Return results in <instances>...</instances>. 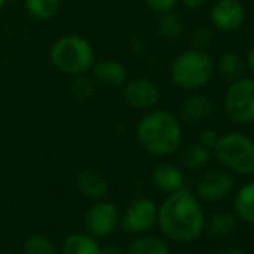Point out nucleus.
<instances>
[{"instance_id": "f257e3e1", "label": "nucleus", "mask_w": 254, "mask_h": 254, "mask_svg": "<svg viewBox=\"0 0 254 254\" xmlns=\"http://www.w3.org/2000/svg\"><path fill=\"white\" fill-rule=\"evenodd\" d=\"M160 230L178 242L197 239L205 229V215L197 199L187 190L180 189L165 199L157 209Z\"/></svg>"}, {"instance_id": "f03ea898", "label": "nucleus", "mask_w": 254, "mask_h": 254, "mask_svg": "<svg viewBox=\"0 0 254 254\" xmlns=\"http://www.w3.org/2000/svg\"><path fill=\"white\" fill-rule=\"evenodd\" d=\"M141 147L156 156L166 157L178 151L183 142L180 120L169 111H151L141 118L136 127Z\"/></svg>"}, {"instance_id": "7ed1b4c3", "label": "nucleus", "mask_w": 254, "mask_h": 254, "mask_svg": "<svg viewBox=\"0 0 254 254\" xmlns=\"http://www.w3.org/2000/svg\"><path fill=\"white\" fill-rule=\"evenodd\" d=\"M215 70V62L205 50H187L178 54L171 64L172 82L187 91L200 90L208 85Z\"/></svg>"}, {"instance_id": "20e7f679", "label": "nucleus", "mask_w": 254, "mask_h": 254, "mask_svg": "<svg viewBox=\"0 0 254 254\" xmlns=\"http://www.w3.org/2000/svg\"><path fill=\"white\" fill-rule=\"evenodd\" d=\"M50 60L60 72L76 76L88 73L96 62L91 44L79 35L60 36L50 50Z\"/></svg>"}, {"instance_id": "39448f33", "label": "nucleus", "mask_w": 254, "mask_h": 254, "mask_svg": "<svg viewBox=\"0 0 254 254\" xmlns=\"http://www.w3.org/2000/svg\"><path fill=\"white\" fill-rule=\"evenodd\" d=\"M212 153L217 162L227 169L241 175L254 174V142L248 136L229 132L220 136Z\"/></svg>"}, {"instance_id": "423d86ee", "label": "nucleus", "mask_w": 254, "mask_h": 254, "mask_svg": "<svg viewBox=\"0 0 254 254\" xmlns=\"http://www.w3.org/2000/svg\"><path fill=\"white\" fill-rule=\"evenodd\" d=\"M224 111L230 121L250 124L254 121V79L239 78L224 94Z\"/></svg>"}, {"instance_id": "0eeeda50", "label": "nucleus", "mask_w": 254, "mask_h": 254, "mask_svg": "<svg viewBox=\"0 0 254 254\" xmlns=\"http://www.w3.org/2000/svg\"><path fill=\"white\" fill-rule=\"evenodd\" d=\"M157 209L153 200L145 197L136 199L120 215V224L129 233H145L157 223Z\"/></svg>"}, {"instance_id": "6e6552de", "label": "nucleus", "mask_w": 254, "mask_h": 254, "mask_svg": "<svg viewBox=\"0 0 254 254\" xmlns=\"http://www.w3.org/2000/svg\"><path fill=\"white\" fill-rule=\"evenodd\" d=\"M120 211L112 202L97 200L84 217L87 232L94 238H106L120 224Z\"/></svg>"}, {"instance_id": "1a4fd4ad", "label": "nucleus", "mask_w": 254, "mask_h": 254, "mask_svg": "<svg viewBox=\"0 0 254 254\" xmlns=\"http://www.w3.org/2000/svg\"><path fill=\"white\" fill-rule=\"evenodd\" d=\"M123 87V97L126 103L136 109H150L160 99L159 87L147 78H135L126 81Z\"/></svg>"}, {"instance_id": "9d476101", "label": "nucleus", "mask_w": 254, "mask_h": 254, "mask_svg": "<svg viewBox=\"0 0 254 254\" xmlns=\"http://www.w3.org/2000/svg\"><path fill=\"white\" fill-rule=\"evenodd\" d=\"M245 17V8L239 0H217L211 9L212 24L226 33L239 30Z\"/></svg>"}, {"instance_id": "9b49d317", "label": "nucleus", "mask_w": 254, "mask_h": 254, "mask_svg": "<svg viewBox=\"0 0 254 254\" xmlns=\"http://www.w3.org/2000/svg\"><path fill=\"white\" fill-rule=\"evenodd\" d=\"M233 189V177L223 171H212L197 181V194L205 202H217L226 197Z\"/></svg>"}, {"instance_id": "f8f14e48", "label": "nucleus", "mask_w": 254, "mask_h": 254, "mask_svg": "<svg viewBox=\"0 0 254 254\" xmlns=\"http://www.w3.org/2000/svg\"><path fill=\"white\" fill-rule=\"evenodd\" d=\"M90 72L96 85L105 88H118L123 87L127 81V70L124 64L115 59H105L100 62H94Z\"/></svg>"}, {"instance_id": "ddd939ff", "label": "nucleus", "mask_w": 254, "mask_h": 254, "mask_svg": "<svg viewBox=\"0 0 254 254\" xmlns=\"http://www.w3.org/2000/svg\"><path fill=\"white\" fill-rule=\"evenodd\" d=\"M214 112V102L209 96L196 93L189 96L180 109V118L187 124H199L208 120Z\"/></svg>"}, {"instance_id": "4468645a", "label": "nucleus", "mask_w": 254, "mask_h": 254, "mask_svg": "<svg viewBox=\"0 0 254 254\" xmlns=\"http://www.w3.org/2000/svg\"><path fill=\"white\" fill-rule=\"evenodd\" d=\"M151 183L160 191L174 193L184 187V175L177 166L171 163H160L151 171Z\"/></svg>"}, {"instance_id": "2eb2a0df", "label": "nucleus", "mask_w": 254, "mask_h": 254, "mask_svg": "<svg viewBox=\"0 0 254 254\" xmlns=\"http://www.w3.org/2000/svg\"><path fill=\"white\" fill-rule=\"evenodd\" d=\"M76 186L82 196L93 200H100L108 194V181L96 169L81 171L76 178Z\"/></svg>"}, {"instance_id": "dca6fc26", "label": "nucleus", "mask_w": 254, "mask_h": 254, "mask_svg": "<svg viewBox=\"0 0 254 254\" xmlns=\"http://www.w3.org/2000/svg\"><path fill=\"white\" fill-rule=\"evenodd\" d=\"M62 250L63 254H99L100 245L90 233H72L64 239Z\"/></svg>"}, {"instance_id": "f3484780", "label": "nucleus", "mask_w": 254, "mask_h": 254, "mask_svg": "<svg viewBox=\"0 0 254 254\" xmlns=\"http://www.w3.org/2000/svg\"><path fill=\"white\" fill-rule=\"evenodd\" d=\"M211 160V151L209 148L197 144H189L186 148H183L180 154V163L187 171H199L205 168Z\"/></svg>"}, {"instance_id": "a211bd4d", "label": "nucleus", "mask_w": 254, "mask_h": 254, "mask_svg": "<svg viewBox=\"0 0 254 254\" xmlns=\"http://www.w3.org/2000/svg\"><path fill=\"white\" fill-rule=\"evenodd\" d=\"M215 67L223 78H226L229 81H236V79L242 78V75H244L245 60L238 53L226 51L218 57Z\"/></svg>"}, {"instance_id": "6ab92c4d", "label": "nucleus", "mask_w": 254, "mask_h": 254, "mask_svg": "<svg viewBox=\"0 0 254 254\" xmlns=\"http://www.w3.org/2000/svg\"><path fill=\"white\" fill-rule=\"evenodd\" d=\"M126 254H169V247L159 236L144 235L129 244Z\"/></svg>"}, {"instance_id": "aec40b11", "label": "nucleus", "mask_w": 254, "mask_h": 254, "mask_svg": "<svg viewBox=\"0 0 254 254\" xmlns=\"http://www.w3.org/2000/svg\"><path fill=\"white\" fill-rule=\"evenodd\" d=\"M235 211L244 221L254 224V181L247 183L236 193Z\"/></svg>"}, {"instance_id": "412c9836", "label": "nucleus", "mask_w": 254, "mask_h": 254, "mask_svg": "<svg viewBox=\"0 0 254 254\" xmlns=\"http://www.w3.org/2000/svg\"><path fill=\"white\" fill-rule=\"evenodd\" d=\"M24 5L27 12L35 20L45 21L57 14L60 8V0H24Z\"/></svg>"}, {"instance_id": "4be33fe9", "label": "nucleus", "mask_w": 254, "mask_h": 254, "mask_svg": "<svg viewBox=\"0 0 254 254\" xmlns=\"http://www.w3.org/2000/svg\"><path fill=\"white\" fill-rule=\"evenodd\" d=\"M159 35L165 39V41H177L181 35H183V21L181 18L171 12L162 14L160 21H159Z\"/></svg>"}, {"instance_id": "5701e85b", "label": "nucleus", "mask_w": 254, "mask_h": 254, "mask_svg": "<svg viewBox=\"0 0 254 254\" xmlns=\"http://www.w3.org/2000/svg\"><path fill=\"white\" fill-rule=\"evenodd\" d=\"M233 229H235V217L229 212H223V214H217L212 217V220L209 221L206 227V232L211 238L221 239L230 235Z\"/></svg>"}, {"instance_id": "b1692460", "label": "nucleus", "mask_w": 254, "mask_h": 254, "mask_svg": "<svg viewBox=\"0 0 254 254\" xmlns=\"http://www.w3.org/2000/svg\"><path fill=\"white\" fill-rule=\"evenodd\" d=\"M94 90H96V82L87 73L73 76V81L70 84V91L76 100L79 102L90 100L94 94Z\"/></svg>"}, {"instance_id": "393cba45", "label": "nucleus", "mask_w": 254, "mask_h": 254, "mask_svg": "<svg viewBox=\"0 0 254 254\" xmlns=\"http://www.w3.org/2000/svg\"><path fill=\"white\" fill-rule=\"evenodd\" d=\"M23 254H57V250L47 236L44 235H32L26 239L23 247Z\"/></svg>"}, {"instance_id": "a878e982", "label": "nucleus", "mask_w": 254, "mask_h": 254, "mask_svg": "<svg viewBox=\"0 0 254 254\" xmlns=\"http://www.w3.org/2000/svg\"><path fill=\"white\" fill-rule=\"evenodd\" d=\"M191 42L197 50H206L212 44V32L208 27H197L191 33Z\"/></svg>"}, {"instance_id": "bb28decb", "label": "nucleus", "mask_w": 254, "mask_h": 254, "mask_svg": "<svg viewBox=\"0 0 254 254\" xmlns=\"http://www.w3.org/2000/svg\"><path fill=\"white\" fill-rule=\"evenodd\" d=\"M144 3L156 14H166V12H171L177 3L178 0H144Z\"/></svg>"}, {"instance_id": "cd10ccee", "label": "nucleus", "mask_w": 254, "mask_h": 254, "mask_svg": "<svg viewBox=\"0 0 254 254\" xmlns=\"http://www.w3.org/2000/svg\"><path fill=\"white\" fill-rule=\"evenodd\" d=\"M218 139H220L218 133L215 130H212V129H205L199 135V144L206 147V148H209V150H212L215 147Z\"/></svg>"}, {"instance_id": "c85d7f7f", "label": "nucleus", "mask_w": 254, "mask_h": 254, "mask_svg": "<svg viewBox=\"0 0 254 254\" xmlns=\"http://www.w3.org/2000/svg\"><path fill=\"white\" fill-rule=\"evenodd\" d=\"M181 3L187 9H199L208 3V0H181Z\"/></svg>"}, {"instance_id": "c756f323", "label": "nucleus", "mask_w": 254, "mask_h": 254, "mask_svg": "<svg viewBox=\"0 0 254 254\" xmlns=\"http://www.w3.org/2000/svg\"><path fill=\"white\" fill-rule=\"evenodd\" d=\"M99 254H123V251L117 247V245H105L100 247V253Z\"/></svg>"}, {"instance_id": "7c9ffc66", "label": "nucleus", "mask_w": 254, "mask_h": 254, "mask_svg": "<svg viewBox=\"0 0 254 254\" xmlns=\"http://www.w3.org/2000/svg\"><path fill=\"white\" fill-rule=\"evenodd\" d=\"M245 66L251 70V73L254 75V44L251 45V48L248 50V54H247V63Z\"/></svg>"}, {"instance_id": "2f4dec72", "label": "nucleus", "mask_w": 254, "mask_h": 254, "mask_svg": "<svg viewBox=\"0 0 254 254\" xmlns=\"http://www.w3.org/2000/svg\"><path fill=\"white\" fill-rule=\"evenodd\" d=\"M221 254H244V251L242 250H239V248H227V250H224Z\"/></svg>"}, {"instance_id": "473e14b6", "label": "nucleus", "mask_w": 254, "mask_h": 254, "mask_svg": "<svg viewBox=\"0 0 254 254\" xmlns=\"http://www.w3.org/2000/svg\"><path fill=\"white\" fill-rule=\"evenodd\" d=\"M5 5H6V0H0V9H2Z\"/></svg>"}]
</instances>
